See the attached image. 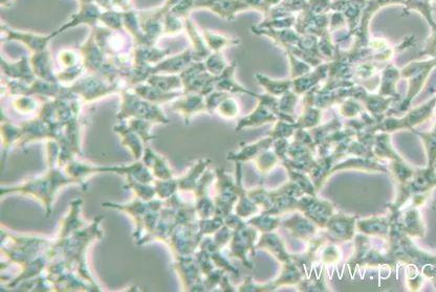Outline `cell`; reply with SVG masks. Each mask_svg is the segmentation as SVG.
<instances>
[{
	"instance_id": "obj_56",
	"label": "cell",
	"mask_w": 436,
	"mask_h": 292,
	"mask_svg": "<svg viewBox=\"0 0 436 292\" xmlns=\"http://www.w3.org/2000/svg\"><path fill=\"white\" fill-rule=\"evenodd\" d=\"M95 4H98L102 10L111 8V0H95Z\"/></svg>"
},
{
	"instance_id": "obj_42",
	"label": "cell",
	"mask_w": 436,
	"mask_h": 292,
	"mask_svg": "<svg viewBox=\"0 0 436 292\" xmlns=\"http://www.w3.org/2000/svg\"><path fill=\"white\" fill-rule=\"evenodd\" d=\"M163 29H164V37H175L185 33V19L177 15L168 13L165 15L163 19Z\"/></svg>"
},
{
	"instance_id": "obj_5",
	"label": "cell",
	"mask_w": 436,
	"mask_h": 292,
	"mask_svg": "<svg viewBox=\"0 0 436 292\" xmlns=\"http://www.w3.org/2000/svg\"><path fill=\"white\" fill-rule=\"evenodd\" d=\"M80 54L86 73L100 76L114 83L125 84L120 69L114 65L111 59L101 50L95 39L94 34L90 32L86 41L80 46ZM126 85V84H125Z\"/></svg>"
},
{
	"instance_id": "obj_33",
	"label": "cell",
	"mask_w": 436,
	"mask_h": 292,
	"mask_svg": "<svg viewBox=\"0 0 436 292\" xmlns=\"http://www.w3.org/2000/svg\"><path fill=\"white\" fill-rule=\"evenodd\" d=\"M64 171L69 177L77 181L79 186H83L88 179L98 175V166L80 162L74 158L64 167Z\"/></svg>"
},
{
	"instance_id": "obj_49",
	"label": "cell",
	"mask_w": 436,
	"mask_h": 292,
	"mask_svg": "<svg viewBox=\"0 0 436 292\" xmlns=\"http://www.w3.org/2000/svg\"><path fill=\"white\" fill-rule=\"evenodd\" d=\"M215 112L224 118H233L238 114V104L234 99L228 96L220 102Z\"/></svg>"
},
{
	"instance_id": "obj_25",
	"label": "cell",
	"mask_w": 436,
	"mask_h": 292,
	"mask_svg": "<svg viewBox=\"0 0 436 292\" xmlns=\"http://www.w3.org/2000/svg\"><path fill=\"white\" fill-rule=\"evenodd\" d=\"M171 55L170 50L156 46H135L132 50V67H152Z\"/></svg>"
},
{
	"instance_id": "obj_3",
	"label": "cell",
	"mask_w": 436,
	"mask_h": 292,
	"mask_svg": "<svg viewBox=\"0 0 436 292\" xmlns=\"http://www.w3.org/2000/svg\"><path fill=\"white\" fill-rule=\"evenodd\" d=\"M55 239L35 235L14 234L1 228V253L8 264L20 267L22 264L36 259L50 251Z\"/></svg>"
},
{
	"instance_id": "obj_6",
	"label": "cell",
	"mask_w": 436,
	"mask_h": 292,
	"mask_svg": "<svg viewBox=\"0 0 436 292\" xmlns=\"http://www.w3.org/2000/svg\"><path fill=\"white\" fill-rule=\"evenodd\" d=\"M125 88H127L125 84L114 83L100 76L88 73L69 86L71 92L84 106L101 101L105 97L120 95Z\"/></svg>"
},
{
	"instance_id": "obj_37",
	"label": "cell",
	"mask_w": 436,
	"mask_h": 292,
	"mask_svg": "<svg viewBox=\"0 0 436 292\" xmlns=\"http://www.w3.org/2000/svg\"><path fill=\"white\" fill-rule=\"evenodd\" d=\"M43 99L35 96H16L11 97V107L17 112V113L22 114V116H36L39 112L41 107V102Z\"/></svg>"
},
{
	"instance_id": "obj_2",
	"label": "cell",
	"mask_w": 436,
	"mask_h": 292,
	"mask_svg": "<svg viewBox=\"0 0 436 292\" xmlns=\"http://www.w3.org/2000/svg\"><path fill=\"white\" fill-rule=\"evenodd\" d=\"M78 185L77 181L69 177L64 169L58 165L48 164V170L43 175L27 179L20 183L11 186H2L0 195L1 197L8 195H21L29 197L41 203L46 211V217L53 214L54 203L57 195L67 186Z\"/></svg>"
},
{
	"instance_id": "obj_7",
	"label": "cell",
	"mask_w": 436,
	"mask_h": 292,
	"mask_svg": "<svg viewBox=\"0 0 436 292\" xmlns=\"http://www.w3.org/2000/svg\"><path fill=\"white\" fill-rule=\"evenodd\" d=\"M95 39L101 50L111 59L112 61L129 58L132 56L135 43L129 40V36L125 32L111 31L102 25H97L92 29ZM130 38V37H129Z\"/></svg>"
},
{
	"instance_id": "obj_34",
	"label": "cell",
	"mask_w": 436,
	"mask_h": 292,
	"mask_svg": "<svg viewBox=\"0 0 436 292\" xmlns=\"http://www.w3.org/2000/svg\"><path fill=\"white\" fill-rule=\"evenodd\" d=\"M22 137V129L20 125H15L10 120L2 118L1 139H2V160H6V154L11 148L17 146Z\"/></svg>"
},
{
	"instance_id": "obj_21",
	"label": "cell",
	"mask_w": 436,
	"mask_h": 292,
	"mask_svg": "<svg viewBox=\"0 0 436 292\" xmlns=\"http://www.w3.org/2000/svg\"><path fill=\"white\" fill-rule=\"evenodd\" d=\"M1 71L4 77L8 80H16V81L31 84L37 79L32 69L29 57L27 56H21L16 61L6 60L2 56Z\"/></svg>"
},
{
	"instance_id": "obj_1",
	"label": "cell",
	"mask_w": 436,
	"mask_h": 292,
	"mask_svg": "<svg viewBox=\"0 0 436 292\" xmlns=\"http://www.w3.org/2000/svg\"><path fill=\"white\" fill-rule=\"evenodd\" d=\"M103 219L104 216H97L94 221L86 224L71 236L64 239H55L54 244L48 251L52 261L55 259L65 260L82 279L94 285L99 291H102V288L99 286L90 272L88 253L90 247L103 238L104 232L101 228Z\"/></svg>"
},
{
	"instance_id": "obj_17",
	"label": "cell",
	"mask_w": 436,
	"mask_h": 292,
	"mask_svg": "<svg viewBox=\"0 0 436 292\" xmlns=\"http://www.w3.org/2000/svg\"><path fill=\"white\" fill-rule=\"evenodd\" d=\"M368 0H332L330 11L341 12L346 19V38L355 36Z\"/></svg>"
},
{
	"instance_id": "obj_12",
	"label": "cell",
	"mask_w": 436,
	"mask_h": 292,
	"mask_svg": "<svg viewBox=\"0 0 436 292\" xmlns=\"http://www.w3.org/2000/svg\"><path fill=\"white\" fill-rule=\"evenodd\" d=\"M164 204L165 201L162 200V199L156 198L154 199V200L145 201L135 197L132 200L125 203L107 201V202L102 203V207L114 209V211H121V213L131 217V219L135 222V230H133L132 232L133 237L141 230L142 224H143L146 215H147L152 209L164 207Z\"/></svg>"
},
{
	"instance_id": "obj_43",
	"label": "cell",
	"mask_w": 436,
	"mask_h": 292,
	"mask_svg": "<svg viewBox=\"0 0 436 292\" xmlns=\"http://www.w3.org/2000/svg\"><path fill=\"white\" fill-rule=\"evenodd\" d=\"M86 74V67H84L83 63H81V64L69 67V69H57L56 76L59 83L63 84V85L71 86V84L75 83L77 80H79Z\"/></svg>"
},
{
	"instance_id": "obj_14",
	"label": "cell",
	"mask_w": 436,
	"mask_h": 292,
	"mask_svg": "<svg viewBox=\"0 0 436 292\" xmlns=\"http://www.w3.org/2000/svg\"><path fill=\"white\" fill-rule=\"evenodd\" d=\"M215 176L217 175L208 169L194 190L193 202L198 219H205V218H210L217 215L215 201L211 198L210 193H209V190H210Z\"/></svg>"
},
{
	"instance_id": "obj_38",
	"label": "cell",
	"mask_w": 436,
	"mask_h": 292,
	"mask_svg": "<svg viewBox=\"0 0 436 292\" xmlns=\"http://www.w3.org/2000/svg\"><path fill=\"white\" fill-rule=\"evenodd\" d=\"M124 189L132 192L133 196L142 200L150 201L158 198L154 183H141L131 177H125Z\"/></svg>"
},
{
	"instance_id": "obj_26",
	"label": "cell",
	"mask_w": 436,
	"mask_h": 292,
	"mask_svg": "<svg viewBox=\"0 0 436 292\" xmlns=\"http://www.w3.org/2000/svg\"><path fill=\"white\" fill-rule=\"evenodd\" d=\"M142 162L149 169L154 179L158 181H166V179H175V171L171 168L170 165L167 162L166 158H163L161 154L156 153L152 148L146 146L144 150Z\"/></svg>"
},
{
	"instance_id": "obj_36",
	"label": "cell",
	"mask_w": 436,
	"mask_h": 292,
	"mask_svg": "<svg viewBox=\"0 0 436 292\" xmlns=\"http://www.w3.org/2000/svg\"><path fill=\"white\" fill-rule=\"evenodd\" d=\"M146 83L166 92H183L179 75H167V74H152L146 80Z\"/></svg>"
},
{
	"instance_id": "obj_9",
	"label": "cell",
	"mask_w": 436,
	"mask_h": 292,
	"mask_svg": "<svg viewBox=\"0 0 436 292\" xmlns=\"http://www.w3.org/2000/svg\"><path fill=\"white\" fill-rule=\"evenodd\" d=\"M22 129V137L19 141L18 147L22 148L32 143L37 141H58L63 135V128L61 125H50L42 120L38 116L20 123Z\"/></svg>"
},
{
	"instance_id": "obj_30",
	"label": "cell",
	"mask_w": 436,
	"mask_h": 292,
	"mask_svg": "<svg viewBox=\"0 0 436 292\" xmlns=\"http://www.w3.org/2000/svg\"><path fill=\"white\" fill-rule=\"evenodd\" d=\"M177 226L175 209L165 203L164 207L161 211L158 225L152 235L151 242H162L166 244Z\"/></svg>"
},
{
	"instance_id": "obj_19",
	"label": "cell",
	"mask_w": 436,
	"mask_h": 292,
	"mask_svg": "<svg viewBox=\"0 0 436 292\" xmlns=\"http://www.w3.org/2000/svg\"><path fill=\"white\" fill-rule=\"evenodd\" d=\"M50 261H52V258H50V253L48 251L44 255L22 264L20 266V272H19L18 276L8 280L6 282V287H8V289L17 288L22 283L34 280V279L42 276L46 272V268H48Z\"/></svg>"
},
{
	"instance_id": "obj_51",
	"label": "cell",
	"mask_w": 436,
	"mask_h": 292,
	"mask_svg": "<svg viewBox=\"0 0 436 292\" xmlns=\"http://www.w3.org/2000/svg\"><path fill=\"white\" fill-rule=\"evenodd\" d=\"M332 0H308L306 10L316 15L327 14L332 8Z\"/></svg>"
},
{
	"instance_id": "obj_18",
	"label": "cell",
	"mask_w": 436,
	"mask_h": 292,
	"mask_svg": "<svg viewBox=\"0 0 436 292\" xmlns=\"http://www.w3.org/2000/svg\"><path fill=\"white\" fill-rule=\"evenodd\" d=\"M170 106L173 112L183 116L187 125L196 114L208 113L206 99L200 94H183L171 102Z\"/></svg>"
},
{
	"instance_id": "obj_28",
	"label": "cell",
	"mask_w": 436,
	"mask_h": 292,
	"mask_svg": "<svg viewBox=\"0 0 436 292\" xmlns=\"http://www.w3.org/2000/svg\"><path fill=\"white\" fill-rule=\"evenodd\" d=\"M29 62L36 78L46 81L58 82L56 76L57 69H55L50 48L43 52L29 55Z\"/></svg>"
},
{
	"instance_id": "obj_16",
	"label": "cell",
	"mask_w": 436,
	"mask_h": 292,
	"mask_svg": "<svg viewBox=\"0 0 436 292\" xmlns=\"http://www.w3.org/2000/svg\"><path fill=\"white\" fill-rule=\"evenodd\" d=\"M196 10H207L224 20L234 21L247 8L243 0H196Z\"/></svg>"
},
{
	"instance_id": "obj_4",
	"label": "cell",
	"mask_w": 436,
	"mask_h": 292,
	"mask_svg": "<svg viewBox=\"0 0 436 292\" xmlns=\"http://www.w3.org/2000/svg\"><path fill=\"white\" fill-rule=\"evenodd\" d=\"M118 96L121 97V103L120 109L116 116V120L141 118L150 120L156 125H168L170 123L160 105L150 103L137 96L131 88H125Z\"/></svg>"
},
{
	"instance_id": "obj_39",
	"label": "cell",
	"mask_w": 436,
	"mask_h": 292,
	"mask_svg": "<svg viewBox=\"0 0 436 292\" xmlns=\"http://www.w3.org/2000/svg\"><path fill=\"white\" fill-rule=\"evenodd\" d=\"M432 2L433 0H406L403 15L404 16L409 15L412 11L420 13L426 19L430 27H435L436 22L432 15Z\"/></svg>"
},
{
	"instance_id": "obj_47",
	"label": "cell",
	"mask_w": 436,
	"mask_h": 292,
	"mask_svg": "<svg viewBox=\"0 0 436 292\" xmlns=\"http://www.w3.org/2000/svg\"><path fill=\"white\" fill-rule=\"evenodd\" d=\"M222 217L219 215H214L210 218H205V219H198V234L202 237L211 236L214 235L222 226Z\"/></svg>"
},
{
	"instance_id": "obj_31",
	"label": "cell",
	"mask_w": 436,
	"mask_h": 292,
	"mask_svg": "<svg viewBox=\"0 0 436 292\" xmlns=\"http://www.w3.org/2000/svg\"><path fill=\"white\" fill-rule=\"evenodd\" d=\"M131 90L146 101L150 103L156 104V105H163V104H170L175 101L177 97L182 96L183 92H166L148 83L137 84V85L131 88Z\"/></svg>"
},
{
	"instance_id": "obj_23",
	"label": "cell",
	"mask_w": 436,
	"mask_h": 292,
	"mask_svg": "<svg viewBox=\"0 0 436 292\" xmlns=\"http://www.w3.org/2000/svg\"><path fill=\"white\" fill-rule=\"evenodd\" d=\"M114 131L120 137L123 147L127 148L130 152L133 160H142L146 145L141 137L130 128L127 120H118L114 126Z\"/></svg>"
},
{
	"instance_id": "obj_50",
	"label": "cell",
	"mask_w": 436,
	"mask_h": 292,
	"mask_svg": "<svg viewBox=\"0 0 436 292\" xmlns=\"http://www.w3.org/2000/svg\"><path fill=\"white\" fill-rule=\"evenodd\" d=\"M196 10V0H179V4L172 8L170 13L182 17V18H189L192 11Z\"/></svg>"
},
{
	"instance_id": "obj_8",
	"label": "cell",
	"mask_w": 436,
	"mask_h": 292,
	"mask_svg": "<svg viewBox=\"0 0 436 292\" xmlns=\"http://www.w3.org/2000/svg\"><path fill=\"white\" fill-rule=\"evenodd\" d=\"M179 77L183 83L184 94H200L206 97L217 90V78L207 71L204 61H194L179 74Z\"/></svg>"
},
{
	"instance_id": "obj_48",
	"label": "cell",
	"mask_w": 436,
	"mask_h": 292,
	"mask_svg": "<svg viewBox=\"0 0 436 292\" xmlns=\"http://www.w3.org/2000/svg\"><path fill=\"white\" fill-rule=\"evenodd\" d=\"M243 1L245 2L247 11H258L266 17L273 8L280 4L281 0H243Z\"/></svg>"
},
{
	"instance_id": "obj_35",
	"label": "cell",
	"mask_w": 436,
	"mask_h": 292,
	"mask_svg": "<svg viewBox=\"0 0 436 292\" xmlns=\"http://www.w3.org/2000/svg\"><path fill=\"white\" fill-rule=\"evenodd\" d=\"M202 33L207 46H208L211 53L222 52L226 48H231V46H236L240 43V40L238 38L224 35V34L204 29V27L202 29Z\"/></svg>"
},
{
	"instance_id": "obj_55",
	"label": "cell",
	"mask_w": 436,
	"mask_h": 292,
	"mask_svg": "<svg viewBox=\"0 0 436 292\" xmlns=\"http://www.w3.org/2000/svg\"><path fill=\"white\" fill-rule=\"evenodd\" d=\"M381 8L389 6H405L406 0H374Z\"/></svg>"
},
{
	"instance_id": "obj_24",
	"label": "cell",
	"mask_w": 436,
	"mask_h": 292,
	"mask_svg": "<svg viewBox=\"0 0 436 292\" xmlns=\"http://www.w3.org/2000/svg\"><path fill=\"white\" fill-rule=\"evenodd\" d=\"M82 205H83V201L81 198L74 199L71 201L69 211L59 224V232L57 239L67 238L88 224L81 218Z\"/></svg>"
},
{
	"instance_id": "obj_44",
	"label": "cell",
	"mask_w": 436,
	"mask_h": 292,
	"mask_svg": "<svg viewBox=\"0 0 436 292\" xmlns=\"http://www.w3.org/2000/svg\"><path fill=\"white\" fill-rule=\"evenodd\" d=\"M154 188H156V197L162 200H168L175 194L179 193V183H177V177L175 179H166V181H158L156 179L154 181Z\"/></svg>"
},
{
	"instance_id": "obj_45",
	"label": "cell",
	"mask_w": 436,
	"mask_h": 292,
	"mask_svg": "<svg viewBox=\"0 0 436 292\" xmlns=\"http://www.w3.org/2000/svg\"><path fill=\"white\" fill-rule=\"evenodd\" d=\"M204 64L207 71L213 77H218V76L222 75L229 67L222 52L211 53L208 58L204 61Z\"/></svg>"
},
{
	"instance_id": "obj_32",
	"label": "cell",
	"mask_w": 436,
	"mask_h": 292,
	"mask_svg": "<svg viewBox=\"0 0 436 292\" xmlns=\"http://www.w3.org/2000/svg\"><path fill=\"white\" fill-rule=\"evenodd\" d=\"M124 17V31L132 40L135 46H149L147 38L142 29L141 18L137 11L131 10L123 13Z\"/></svg>"
},
{
	"instance_id": "obj_54",
	"label": "cell",
	"mask_w": 436,
	"mask_h": 292,
	"mask_svg": "<svg viewBox=\"0 0 436 292\" xmlns=\"http://www.w3.org/2000/svg\"><path fill=\"white\" fill-rule=\"evenodd\" d=\"M431 29H432V35L427 42L426 50L431 54H436V25L431 27Z\"/></svg>"
},
{
	"instance_id": "obj_40",
	"label": "cell",
	"mask_w": 436,
	"mask_h": 292,
	"mask_svg": "<svg viewBox=\"0 0 436 292\" xmlns=\"http://www.w3.org/2000/svg\"><path fill=\"white\" fill-rule=\"evenodd\" d=\"M99 25H102L111 31L125 32L123 13L114 8L103 10L99 18Z\"/></svg>"
},
{
	"instance_id": "obj_58",
	"label": "cell",
	"mask_w": 436,
	"mask_h": 292,
	"mask_svg": "<svg viewBox=\"0 0 436 292\" xmlns=\"http://www.w3.org/2000/svg\"><path fill=\"white\" fill-rule=\"evenodd\" d=\"M435 4H436V1H435Z\"/></svg>"
},
{
	"instance_id": "obj_11",
	"label": "cell",
	"mask_w": 436,
	"mask_h": 292,
	"mask_svg": "<svg viewBox=\"0 0 436 292\" xmlns=\"http://www.w3.org/2000/svg\"><path fill=\"white\" fill-rule=\"evenodd\" d=\"M173 268H175L179 281H181L183 291H206L204 274H203L194 255L175 257Z\"/></svg>"
},
{
	"instance_id": "obj_46",
	"label": "cell",
	"mask_w": 436,
	"mask_h": 292,
	"mask_svg": "<svg viewBox=\"0 0 436 292\" xmlns=\"http://www.w3.org/2000/svg\"><path fill=\"white\" fill-rule=\"evenodd\" d=\"M57 63H58L60 69H69V67H76V65L81 64L82 57L79 50H76L73 48H64L61 50L57 54Z\"/></svg>"
},
{
	"instance_id": "obj_27",
	"label": "cell",
	"mask_w": 436,
	"mask_h": 292,
	"mask_svg": "<svg viewBox=\"0 0 436 292\" xmlns=\"http://www.w3.org/2000/svg\"><path fill=\"white\" fill-rule=\"evenodd\" d=\"M185 33L190 41V50L193 55L194 61L200 62L208 58L211 54L203 36L202 29L196 25L191 17L185 19Z\"/></svg>"
},
{
	"instance_id": "obj_41",
	"label": "cell",
	"mask_w": 436,
	"mask_h": 292,
	"mask_svg": "<svg viewBox=\"0 0 436 292\" xmlns=\"http://www.w3.org/2000/svg\"><path fill=\"white\" fill-rule=\"evenodd\" d=\"M126 120L130 128L141 137L145 145H148L150 141L156 139V135L152 134V128L156 125L154 123L147 120H141V118H129Z\"/></svg>"
},
{
	"instance_id": "obj_52",
	"label": "cell",
	"mask_w": 436,
	"mask_h": 292,
	"mask_svg": "<svg viewBox=\"0 0 436 292\" xmlns=\"http://www.w3.org/2000/svg\"><path fill=\"white\" fill-rule=\"evenodd\" d=\"M229 96L228 92H222V90H215L212 92L205 97L206 99L207 111L208 113H213L217 110V106L219 105L222 99H226Z\"/></svg>"
},
{
	"instance_id": "obj_22",
	"label": "cell",
	"mask_w": 436,
	"mask_h": 292,
	"mask_svg": "<svg viewBox=\"0 0 436 292\" xmlns=\"http://www.w3.org/2000/svg\"><path fill=\"white\" fill-rule=\"evenodd\" d=\"M192 62H194L193 55H192L191 50L187 48V50H182L177 54L169 55L164 60L152 67V74L179 75Z\"/></svg>"
},
{
	"instance_id": "obj_57",
	"label": "cell",
	"mask_w": 436,
	"mask_h": 292,
	"mask_svg": "<svg viewBox=\"0 0 436 292\" xmlns=\"http://www.w3.org/2000/svg\"><path fill=\"white\" fill-rule=\"evenodd\" d=\"M14 2V0H0L1 6H10Z\"/></svg>"
},
{
	"instance_id": "obj_13",
	"label": "cell",
	"mask_w": 436,
	"mask_h": 292,
	"mask_svg": "<svg viewBox=\"0 0 436 292\" xmlns=\"http://www.w3.org/2000/svg\"><path fill=\"white\" fill-rule=\"evenodd\" d=\"M1 35L2 40L18 42L25 46L31 54L48 50L50 42L57 37L54 32L50 34L34 33V32L12 29L4 25H1Z\"/></svg>"
},
{
	"instance_id": "obj_20",
	"label": "cell",
	"mask_w": 436,
	"mask_h": 292,
	"mask_svg": "<svg viewBox=\"0 0 436 292\" xmlns=\"http://www.w3.org/2000/svg\"><path fill=\"white\" fill-rule=\"evenodd\" d=\"M99 174H104V173H111V174H118L121 176L131 177L135 181H141V183H154V175L150 172L149 169L145 166L141 160H135L129 165H114V166H98Z\"/></svg>"
},
{
	"instance_id": "obj_15",
	"label": "cell",
	"mask_w": 436,
	"mask_h": 292,
	"mask_svg": "<svg viewBox=\"0 0 436 292\" xmlns=\"http://www.w3.org/2000/svg\"><path fill=\"white\" fill-rule=\"evenodd\" d=\"M79 6L77 12L74 13L67 22L63 23L56 31H54L55 35H60L64 32L81 27V25H88L92 29L99 25V18L102 13V8L94 2L80 4Z\"/></svg>"
},
{
	"instance_id": "obj_29",
	"label": "cell",
	"mask_w": 436,
	"mask_h": 292,
	"mask_svg": "<svg viewBox=\"0 0 436 292\" xmlns=\"http://www.w3.org/2000/svg\"><path fill=\"white\" fill-rule=\"evenodd\" d=\"M210 164L211 160H208V158L198 160L185 174L177 177L179 191L181 193L193 194L196 186L200 183L205 172L208 170V167Z\"/></svg>"
},
{
	"instance_id": "obj_53",
	"label": "cell",
	"mask_w": 436,
	"mask_h": 292,
	"mask_svg": "<svg viewBox=\"0 0 436 292\" xmlns=\"http://www.w3.org/2000/svg\"><path fill=\"white\" fill-rule=\"evenodd\" d=\"M111 8L122 13L135 10L133 0H111Z\"/></svg>"
},
{
	"instance_id": "obj_10",
	"label": "cell",
	"mask_w": 436,
	"mask_h": 292,
	"mask_svg": "<svg viewBox=\"0 0 436 292\" xmlns=\"http://www.w3.org/2000/svg\"><path fill=\"white\" fill-rule=\"evenodd\" d=\"M198 221L177 225L173 230L168 242L166 243L173 253V257L194 255L198 251L202 241V237L198 234Z\"/></svg>"
}]
</instances>
